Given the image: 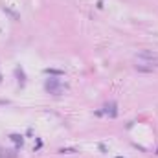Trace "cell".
<instances>
[{
  "mask_svg": "<svg viewBox=\"0 0 158 158\" xmlns=\"http://www.w3.org/2000/svg\"><path fill=\"white\" fill-rule=\"evenodd\" d=\"M44 90L48 94H52V96H61V94L66 90V85L57 77H50V79H46V83H44Z\"/></svg>",
  "mask_w": 158,
  "mask_h": 158,
  "instance_id": "cell-1",
  "label": "cell"
},
{
  "mask_svg": "<svg viewBox=\"0 0 158 158\" xmlns=\"http://www.w3.org/2000/svg\"><path fill=\"white\" fill-rule=\"evenodd\" d=\"M136 59H140V61H144L145 65H151V66H158V53L151 52V50H142L136 53Z\"/></svg>",
  "mask_w": 158,
  "mask_h": 158,
  "instance_id": "cell-2",
  "label": "cell"
},
{
  "mask_svg": "<svg viewBox=\"0 0 158 158\" xmlns=\"http://www.w3.org/2000/svg\"><path fill=\"white\" fill-rule=\"evenodd\" d=\"M103 112H105L108 118H116L118 116V105L114 101H108V103L103 105Z\"/></svg>",
  "mask_w": 158,
  "mask_h": 158,
  "instance_id": "cell-3",
  "label": "cell"
},
{
  "mask_svg": "<svg viewBox=\"0 0 158 158\" xmlns=\"http://www.w3.org/2000/svg\"><path fill=\"white\" fill-rule=\"evenodd\" d=\"M136 72H142V74H153V70H155V66H151V65H136Z\"/></svg>",
  "mask_w": 158,
  "mask_h": 158,
  "instance_id": "cell-4",
  "label": "cell"
},
{
  "mask_svg": "<svg viewBox=\"0 0 158 158\" xmlns=\"http://www.w3.org/2000/svg\"><path fill=\"white\" fill-rule=\"evenodd\" d=\"M9 140H11L17 147H22L24 145V136L22 134H11V136H9Z\"/></svg>",
  "mask_w": 158,
  "mask_h": 158,
  "instance_id": "cell-5",
  "label": "cell"
},
{
  "mask_svg": "<svg viewBox=\"0 0 158 158\" xmlns=\"http://www.w3.org/2000/svg\"><path fill=\"white\" fill-rule=\"evenodd\" d=\"M0 158H17V151H13V149H0Z\"/></svg>",
  "mask_w": 158,
  "mask_h": 158,
  "instance_id": "cell-6",
  "label": "cell"
},
{
  "mask_svg": "<svg viewBox=\"0 0 158 158\" xmlns=\"http://www.w3.org/2000/svg\"><path fill=\"white\" fill-rule=\"evenodd\" d=\"M2 9H4V13H7V15H9V17H11V18H13V20H20V15H18L17 11H13V9H9L7 6H4Z\"/></svg>",
  "mask_w": 158,
  "mask_h": 158,
  "instance_id": "cell-7",
  "label": "cell"
},
{
  "mask_svg": "<svg viewBox=\"0 0 158 158\" xmlns=\"http://www.w3.org/2000/svg\"><path fill=\"white\" fill-rule=\"evenodd\" d=\"M59 153L61 155H72V153H77V149H74V147H61Z\"/></svg>",
  "mask_w": 158,
  "mask_h": 158,
  "instance_id": "cell-8",
  "label": "cell"
},
{
  "mask_svg": "<svg viewBox=\"0 0 158 158\" xmlns=\"http://www.w3.org/2000/svg\"><path fill=\"white\" fill-rule=\"evenodd\" d=\"M44 72H46V74H52V76H65V72H63V70H55V68H46Z\"/></svg>",
  "mask_w": 158,
  "mask_h": 158,
  "instance_id": "cell-9",
  "label": "cell"
},
{
  "mask_svg": "<svg viewBox=\"0 0 158 158\" xmlns=\"http://www.w3.org/2000/svg\"><path fill=\"white\" fill-rule=\"evenodd\" d=\"M116 158H123V156H116Z\"/></svg>",
  "mask_w": 158,
  "mask_h": 158,
  "instance_id": "cell-10",
  "label": "cell"
},
{
  "mask_svg": "<svg viewBox=\"0 0 158 158\" xmlns=\"http://www.w3.org/2000/svg\"><path fill=\"white\" fill-rule=\"evenodd\" d=\"M0 81H2V76H0Z\"/></svg>",
  "mask_w": 158,
  "mask_h": 158,
  "instance_id": "cell-11",
  "label": "cell"
},
{
  "mask_svg": "<svg viewBox=\"0 0 158 158\" xmlns=\"http://www.w3.org/2000/svg\"><path fill=\"white\" fill-rule=\"evenodd\" d=\"M156 155H158V149H156Z\"/></svg>",
  "mask_w": 158,
  "mask_h": 158,
  "instance_id": "cell-12",
  "label": "cell"
}]
</instances>
